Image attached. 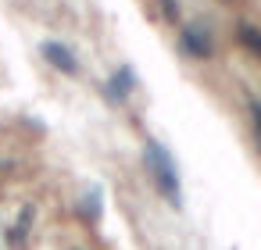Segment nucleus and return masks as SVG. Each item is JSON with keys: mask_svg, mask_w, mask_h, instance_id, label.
Here are the masks:
<instances>
[{"mask_svg": "<svg viewBox=\"0 0 261 250\" xmlns=\"http://www.w3.org/2000/svg\"><path fill=\"white\" fill-rule=\"evenodd\" d=\"M147 164L154 168V179H158V186L165 189V197H168L172 204H179V175H175V164H172V157H168L154 140H147Z\"/></svg>", "mask_w": 261, "mask_h": 250, "instance_id": "nucleus-1", "label": "nucleus"}, {"mask_svg": "<svg viewBox=\"0 0 261 250\" xmlns=\"http://www.w3.org/2000/svg\"><path fill=\"white\" fill-rule=\"evenodd\" d=\"M179 43H182V50L190 54V58H197V61H207L211 58V36L200 29V25H182L179 29Z\"/></svg>", "mask_w": 261, "mask_h": 250, "instance_id": "nucleus-2", "label": "nucleus"}, {"mask_svg": "<svg viewBox=\"0 0 261 250\" xmlns=\"http://www.w3.org/2000/svg\"><path fill=\"white\" fill-rule=\"evenodd\" d=\"M40 54L54 65V68H61L65 75H75L79 72V61H75V54L65 47V43H58V40H43L40 43Z\"/></svg>", "mask_w": 261, "mask_h": 250, "instance_id": "nucleus-3", "label": "nucleus"}, {"mask_svg": "<svg viewBox=\"0 0 261 250\" xmlns=\"http://www.w3.org/2000/svg\"><path fill=\"white\" fill-rule=\"evenodd\" d=\"M133 82H136L133 72H129V68H118V72L111 75V82H108V93H111L115 100H125V97L133 93Z\"/></svg>", "mask_w": 261, "mask_h": 250, "instance_id": "nucleus-4", "label": "nucleus"}, {"mask_svg": "<svg viewBox=\"0 0 261 250\" xmlns=\"http://www.w3.org/2000/svg\"><path fill=\"white\" fill-rule=\"evenodd\" d=\"M240 40L247 43V50H254V54L261 50V40H257V29H254L250 22H240Z\"/></svg>", "mask_w": 261, "mask_h": 250, "instance_id": "nucleus-5", "label": "nucleus"}, {"mask_svg": "<svg viewBox=\"0 0 261 250\" xmlns=\"http://www.w3.org/2000/svg\"><path fill=\"white\" fill-rule=\"evenodd\" d=\"M161 11H165L168 22H182V4L179 0H161Z\"/></svg>", "mask_w": 261, "mask_h": 250, "instance_id": "nucleus-6", "label": "nucleus"}]
</instances>
